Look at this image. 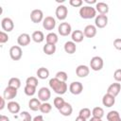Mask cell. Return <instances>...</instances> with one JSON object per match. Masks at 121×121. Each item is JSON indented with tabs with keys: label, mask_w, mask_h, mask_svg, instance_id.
I'll list each match as a JSON object with an SVG mask.
<instances>
[{
	"label": "cell",
	"mask_w": 121,
	"mask_h": 121,
	"mask_svg": "<svg viewBox=\"0 0 121 121\" xmlns=\"http://www.w3.org/2000/svg\"><path fill=\"white\" fill-rule=\"evenodd\" d=\"M49 86H50V88H51L56 94L60 95H63V94H65L66 91H67V88H68L66 82L60 81V80L58 79L57 78H51V79L49 80Z\"/></svg>",
	"instance_id": "6da1fadb"
},
{
	"label": "cell",
	"mask_w": 121,
	"mask_h": 121,
	"mask_svg": "<svg viewBox=\"0 0 121 121\" xmlns=\"http://www.w3.org/2000/svg\"><path fill=\"white\" fill-rule=\"evenodd\" d=\"M79 16L82 19H92L95 18L96 10L92 6H83L79 9Z\"/></svg>",
	"instance_id": "7a4b0ae2"
},
{
	"label": "cell",
	"mask_w": 121,
	"mask_h": 121,
	"mask_svg": "<svg viewBox=\"0 0 121 121\" xmlns=\"http://www.w3.org/2000/svg\"><path fill=\"white\" fill-rule=\"evenodd\" d=\"M103 65H104V62L101 57L95 56L90 60V67L94 71H100L103 68Z\"/></svg>",
	"instance_id": "3957f363"
},
{
	"label": "cell",
	"mask_w": 121,
	"mask_h": 121,
	"mask_svg": "<svg viewBox=\"0 0 121 121\" xmlns=\"http://www.w3.org/2000/svg\"><path fill=\"white\" fill-rule=\"evenodd\" d=\"M58 32L60 36H68L72 32V26L67 22H62L58 26Z\"/></svg>",
	"instance_id": "277c9868"
},
{
	"label": "cell",
	"mask_w": 121,
	"mask_h": 121,
	"mask_svg": "<svg viewBox=\"0 0 121 121\" xmlns=\"http://www.w3.org/2000/svg\"><path fill=\"white\" fill-rule=\"evenodd\" d=\"M23 56V51L21 46L19 45H13L9 48V57L13 60H19Z\"/></svg>",
	"instance_id": "5b68a950"
},
{
	"label": "cell",
	"mask_w": 121,
	"mask_h": 121,
	"mask_svg": "<svg viewBox=\"0 0 121 121\" xmlns=\"http://www.w3.org/2000/svg\"><path fill=\"white\" fill-rule=\"evenodd\" d=\"M56 17L60 20V21H63L67 18L68 15V9L64 6V5H60L57 7L56 11H55Z\"/></svg>",
	"instance_id": "8992f818"
},
{
	"label": "cell",
	"mask_w": 121,
	"mask_h": 121,
	"mask_svg": "<svg viewBox=\"0 0 121 121\" xmlns=\"http://www.w3.org/2000/svg\"><path fill=\"white\" fill-rule=\"evenodd\" d=\"M51 97V92L47 87H42L38 91V98L43 102H47Z\"/></svg>",
	"instance_id": "52a82bcc"
},
{
	"label": "cell",
	"mask_w": 121,
	"mask_h": 121,
	"mask_svg": "<svg viewBox=\"0 0 121 121\" xmlns=\"http://www.w3.org/2000/svg\"><path fill=\"white\" fill-rule=\"evenodd\" d=\"M56 26V20L52 16H46L43 21V27L45 30H53Z\"/></svg>",
	"instance_id": "ba28073f"
},
{
	"label": "cell",
	"mask_w": 121,
	"mask_h": 121,
	"mask_svg": "<svg viewBox=\"0 0 121 121\" xmlns=\"http://www.w3.org/2000/svg\"><path fill=\"white\" fill-rule=\"evenodd\" d=\"M1 26L5 32H10L14 28V23L10 18L5 17L1 21Z\"/></svg>",
	"instance_id": "9c48e42d"
},
{
	"label": "cell",
	"mask_w": 121,
	"mask_h": 121,
	"mask_svg": "<svg viewBox=\"0 0 121 121\" xmlns=\"http://www.w3.org/2000/svg\"><path fill=\"white\" fill-rule=\"evenodd\" d=\"M69 91L71 94L73 95H79L82 93L83 91V85L81 82L79 81H73L70 85H69Z\"/></svg>",
	"instance_id": "30bf717a"
},
{
	"label": "cell",
	"mask_w": 121,
	"mask_h": 121,
	"mask_svg": "<svg viewBox=\"0 0 121 121\" xmlns=\"http://www.w3.org/2000/svg\"><path fill=\"white\" fill-rule=\"evenodd\" d=\"M17 90L18 89L13 88V87H10V86L6 87V89L4 90V93H3L4 98L6 100H12L17 95Z\"/></svg>",
	"instance_id": "8fae6325"
},
{
	"label": "cell",
	"mask_w": 121,
	"mask_h": 121,
	"mask_svg": "<svg viewBox=\"0 0 121 121\" xmlns=\"http://www.w3.org/2000/svg\"><path fill=\"white\" fill-rule=\"evenodd\" d=\"M43 13L41 9H33L30 13V20L34 23V24H38L41 23L42 21H43Z\"/></svg>",
	"instance_id": "7c38bea8"
},
{
	"label": "cell",
	"mask_w": 121,
	"mask_h": 121,
	"mask_svg": "<svg viewBox=\"0 0 121 121\" xmlns=\"http://www.w3.org/2000/svg\"><path fill=\"white\" fill-rule=\"evenodd\" d=\"M95 25L98 28L105 27L108 25V17H107V15H103V14L96 15L95 19Z\"/></svg>",
	"instance_id": "4fadbf2b"
},
{
	"label": "cell",
	"mask_w": 121,
	"mask_h": 121,
	"mask_svg": "<svg viewBox=\"0 0 121 121\" xmlns=\"http://www.w3.org/2000/svg\"><path fill=\"white\" fill-rule=\"evenodd\" d=\"M121 91V84L120 83H117V82H114V83H112L109 87H108V90H107V94L109 95H112V96H116L119 95Z\"/></svg>",
	"instance_id": "5bb4252c"
},
{
	"label": "cell",
	"mask_w": 121,
	"mask_h": 121,
	"mask_svg": "<svg viewBox=\"0 0 121 121\" xmlns=\"http://www.w3.org/2000/svg\"><path fill=\"white\" fill-rule=\"evenodd\" d=\"M96 26H94V25H88L85 26L84 30H83V34H84V37L86 38H94L95 35H96Z\"/></svg>",
	"instance_id": "9a60e30c"
},
{
	"label": "cell",
	"mask_w": 121,
	"mask_h": 121,
	"mask_svg": "<svg viewBox=\"0 0 121 121\" xmlns=\"http://www.w3.org/2000/svg\"><path fill=\"white\" fill-rule=\"evenodd\" d=\"M90 73V68L87 65L80 64L76 68V74L78 78H86Z\"/></svg>",
	"instance_id": "2e32d148"
},
{
	"label": "cell",
	"mask_w": 121,
	"mask_h": 121,
	"mask_svg": "<svg viewBox=\"0 0 121 121\" xmlns=\"http://www.w3.org/2000/svg\"><path fill=\"white\" fill-rule=\"evenodd\" d=\"M115 103V97L112 96V95H109V94H105L102 97V104L107 107V108H111L114 105Z\"/></svg>",
	"instance_id": "e0dca14e"
},
{
	"label": "cell",
	"mask_w": 121,
	"mask_h": 121,
	"mask_svg": "<svg viewBox=\"0 0 121 121\" xmlns=\"http://www.w3.org/2000/svg\"><path fill=\"white\" fill-rule=\"evenodd\" d=\"M17 43L19 46H26L30 43V36L27 33H22L17 38Z\"/></svg>",
	"instance_id": "ac0fdd59"
},
{
	"label": "cell",
	"mask_w": 121,
	"mask_h": 121,
	"mask_svg": "<svg viewBox=\"0 0 121 121\" xmlns=\"http://www.w3.org/2000/svg\"><path fill=\"white\" fill-rule=\"evenodd\" d=\"M95 10L99 12V14L106 15L109 12V6L104 2H97L95 4Z\"/></svg>",
	"instance_id": "d6986e66"
},
{
	"label": "cell",
	"mask_w": 121,
	"mask_h": 121,
	"mask_svg": "<svg viewBox=\"0 0 121 121\" xmlns=\"http://www.w3.org/2000/svg\"><path fill=\"white\" fill-rule=\"evenodd\" d=\"M71 38H72V41L74 43H80V42H82L83 41V38H84L83 31L79 30V29L74 30L71 33Z\"/></svg>",
	"instance_id": "ffe728a7"
},
{
	"label": "cell",
	"mask_w": 121,
	"mask_h": 121,
	"mask_svg": "<svg viewBox=\"0 0 121 121\" xmlns=\"http://www.w3.org/2000/svg\"><path fill=\"white\" fill-rule=\"evenodd\" d=\"M59 112H60V113L61 115H63V116H69V115H71L72 112H73V108H72V106H71L70 103L65 102L64 105L59 110Z\"/></svg>",
	"instance_id": "44dd1931"
},
{
	"label": "cell",
	"mask_w": 121,
	"mask_h": 121,
	"mask_svg": "<svg viewBox=\"0 0 121 121\" xmlns=\"http://www.w3.org/2000/svg\"><path fill=\"white\" fill-rule=\"evenodd\" d=\"M41 105H42V103H41V100L39 99V98H31L29 101H28V107H29V109L31 110V111H34V112H36V111H40V108H41Z\"/></svg>",
	"instance_id": "7402d4cb"
},
{
	"label": "cell",
	"mask_w": 121,
	"mask_h": 121,
	"mask_svg": "<svg viewBox=\"0 0 121 121\" xmlns=\"http://www.w3.org/2000/svg\"><path fill=\"white\" fill-rule=\"evenodd\" d=\"M8 110L10 113H18L20 112V104L16 101H9L8 102Z\"/></svg>",
	"instance_id": "603a6c76"
},
{
	"label": "cell",
	"mask_w": 121,
	"mask_h": 121,
	"mask_svg": "<svg viewBox=\"0 0 121 121\" xmlns=\"http://www.w3.org/2000/svg\"><path fill=\"white\" fill-rule=\"evenodd\" d=\"M77 50V45L76 43L73 41H68L64 43V51L68 54H74Z\"/></svg>",
	"instance_id": "cb8c5ba5"
},
{
	"label": "cell",
	"mask_w": 121,
	"mask_h": 121,
	"mask_svg": "<svg viewBox=\"0 0 121 121\" xmlns=\"http://www.w3.org/2000/svg\"><path fill=\"white\" fill-rule=\"evenodd\" d=\"M31 39H32L35 43H41L42 42H43V40H44L45 38H44V35H43V33L42 31H40V30H36V31H34V32L32 33V35H31Z\"/></svg>",
	"instance_id": "d4e9b609"
},
{
	"label": "cell",
	"mask_w": 121,
	"mask_h": 121,
	"mask_svg": "<svg viewBox=\"0 0 121 121\" xmlns=\"http://www.w3.org/2000/svg\"><path fill=\"white\" fill-rule=\"evenodd\" d=\"M58 35L55 33V32H49L46 36H45V41H46V43H49V44H55L58 43Z\"/></svg>",
	"instance_id": "484cf974"
},
{
	"label": "cell",
	"mask_w": 121,
	"mask_h": 121,
	"mask_svg": "<svg viewBox=\"0 0 121 121\" xmlns=\"http://www.w3.org/2000/svg\"><path fill=\"white\" fill-rule=\"evenodd\" d=\"M37 77L40 79H46L49 77V70L45 67H40L37 70Z\"/></svg>",
	"instance_id": "4316f807"
},
{
	"label": "cell",
	"mask_w": 121,
	"mask_h": 121,
	"mask_svg": "<svg viewBox=\"0 0 121 121\" xmlns=\"http://www.w3.org/2000/svg\"><path fill=\"white\" fill-rule=\"evenodd\" d=\"M108 121H121V116L117 111H111L107 113Z\"/></svg>",
	"instance_id": "83f0119b"
},
{
	"label": "cell",
	"mask_w": 121,
	"mask_h": 121,
	"mask_svg": "<svg viewBox=\"0 0 121 121\" xmlns=\"http://www.w3.org/2000/svg\"><path fill=\"white\" fill-rule=\"evenodd\" d=\"M43 53H45L46 55L50 56L53 55L56 52V45L55 44H49V43H45L43 47Z\"/></svg>",
	"instance_id": "f1b7e54d"
},
{
	"label": "cell",
	"mask_w": 121,
	"mask_h": 121,
	"mask_svg": "<svg viewBox=\"0 0 121 121\" xmlns=\"http://www.w3.org/2000/svg\"><path fill=\"white\" fill-rule=\"evenodd\" d=\"M8 86L19 89L21 87V80L18 78H9V80L8 82Z\"/></svg>",
	"instance_id": "f546056e"
},
{
	"label": "cell",
	"mask_w": 121,
	"mask_h": 121,
	"mask_svg": "<svg viewBox=\"0 0 121 121\" xmlns=\"http://www.w3.org/2000/svg\"><path fill=\"white\" fill-rule=\"evenodd\" d=\"M92 115L95 117H98V118H102L104 115V110L101 107H95L92 111Z\"/></svg>",
	"instance_id": "4dcf8cb0"
},
{
	"label": "cell",
	"mask_w": 121,
	"mask_h": 121,
	"mask_svg": "<svg viewBox=\"0 0 121 121\" xmlns=\"http://www.w3.org/2000/svg\"><path fill=\"white\" fill-rule=\"evenodd\" d=\"M52 110V106L50 103L48 102H43L42 105H41V108H40V111L42 113H49Z\"/></svg>",
	"instance_id": "1f68e13d"
},
{
	"label": "cell",
	"mask_w": 121,
	"mask_h": 121,
	"mask_svg": "<svg viewBox=\"0 0 121 121\" xmlns=\"http://www.w3.org/2000/svg\"><path fill=\"white\" fill-rule=\"evenodd\" d=\"M24 92L26 95L28 96H33L36 93V87H33V86H29V85H26L25 88H24Z\"/></svg>",
	"instance_id": "d6a6232c"
},
{
	"label": "cell",
	"mask_w": 121,
	"mask_h": 121,
	"mask_svg": "<svg viewBox=\"0 0 121 121\" xmlns=\"http://www.w3.org/2000/svg\"><path fill=\"white\" fill-rule=\"evenodd\" d=\"M53 103H54V106H55L58 110H60V109L64 105L65 101H64V99H63L61 96H57V97L54 98Z\"/></svg>",
	"instance_id": "836d02e7"
},
{
	"label": "cell",
	"mask_w": 121,
	"mask_h": 121,
	"mask_svg": "<svg viewBox=\"0 0 121 121\" xmlns=\"http://www.w3.org/2000/svg\"><path fill=\"white\" fill-rule=\"evenodd\" d=\"M39 84L38 78L36 77H29L26 78V85H29V86H33V87H37Z\"/></svg>",
	"instance_id": "e575fe53"
},
{
	"label": "cell",
	"mask_w": 121,
	"mask_h": 121,
	"mask_svg": "<svg viewBox=\"0 0 121 121\" xmlns=\"http://www.w3.org/2000/svg\"><path fill=\"white\" fill-rule=\"evenodd\" d=\"M91 111H90V109H88V108H82L80 111H79V112H78V115L79 116H82V117H84L85 119H89L90 117H91Z\"/></svg>",
	"instance_id": "d590c367"
},
{
	"label": "cell",
	"mask_w": 121,
	"mask_h": 121,
	"mask_svg": "<svg viewBox=\"0 0 121 121\" xmlns=\"http://www.w3.org/2000/svg\"><path fill=\"white\" fill-rule=\"evenodd\" d=\"M55 78H57L60 79V81L66 82V80L68 79V75H67V73L64 72V71H59V72H57Z\"/></svg>",
	"instance_id": "8d00e7d4"
},
{
	"label": "cell",
	"mask_w": 121,
	"mask_h": 121,
	"mask_svg": "<svg viewBox=\"0 0 121 121\" xmlns=\"http://www.w3.org/2000/svg\"><path fill=\"white\" fill-rule=\"evenodd\" d=\"M20 118H21L20 121H32L33 120L31 115H30V113L26 112V111H24V112H22L20 113Z\"/></svg>",
	"instance_id": "74e56055"
},
{
	"label": "cell",
	"mask_w": 121,
	"mask_h": 121,
	"mask_svg": "<svg viewBox=\"0 0 121 121\" xmlns=\"http://www.w3.org/2000/svg\"><path fill=\"white\" fill-rule=\"evenodd\" d=\"M9 35L5 32V31H1L0 32V43H5L9 41Z\"/></svg>",
	"instance_id": "f35d334b"
},
{
	"label": "cell",
	"mask_w": 121,
	"mask_h": 121,
	"mask_svg": "<svg viewBox=\"0 0 121 121\" xmlns=\"http://www.w3.org/2000/svg\"><path fill=\"white\" fill-rule=\"evenodd\" d=\"M69 4L74 7V8H78V7H81L82 4H83V1L82 0H70L69 1Z\"/></svg>",
	"instance_id": "ab89813d"
},
{
	"label": "cell",
	"mask_w": 121,
	"mask_h": 121,
	"mask_svg": "<svg viewBox=\"0 0 121 121\" xmlns=\"http://www.w3.org/2000/svg\"><path fill=\"white\" fill-rule=\"evenodd\" d=\"M113 78L117 82H121V69H116L113 73Z\"/></svg>",
	"instance_id": "60d3db41"
},
{
	"label": "cell",
	"mask_w": 121,
	"mask_h": 121,
	"mask_svg": "<svg viewBox=\"0 0 121 121\" xmlns=\"http://www.w3.org/2000/svg\"><path fill=\"white\" fill-rule=\"evenodd\" d=\"M113 46L115 49L117 50H121V39L120 38H116L113 41Z\"/></svg>",
	"instance_id": "b9f144b4"
},
{
	"label": "cell",
	"mask_w": 121,
	"mask_h": 121,
	"mask_svg": "<svg viewBox=\"0 0 121 121\" xmlns=\"http://www.w3.org/2000/svg\"><path fill=\"white\" fill-rule=\"evenodd\" d=\"M0 100H1V105H0V110L2 111L4 108H5V106H6V99L4 98V96H2V97H0Z\"/></svg>",
	"instance_id": "7bdbcfd3"
},
{
	"label": "cell",
	"mask_w": 121,
	"mask_h": 121,
	"mask_svg": "<svg viewBox=\"0 0 121 121\" xmlns=\"http://www.w3.org/2000/svg\"><path fill=\"white\" fill-rule=\"evenodd\" d=\"M32 121H44V120H43V115H37V116H35V117L33 118Z\"/></svg>",
	"instance_id": "ee69618b"
},
{
	"label": "cell",
	"mask_w": 121,
	"mask_h": 121,
	"mask_svg": "<svg viewBox=\"0 0 121 121\" xmlns=\"http://www.w3.org/2000/svg\"><path fill=\"white\" fill-rule=\"evenodd\" d=\"M0 121H9V118L6 115H0Z\"/></svg>",
	"instance_id": "f6af8a7d"
},
{
	"label": "cell",
	"mask_w": 121,
	"mask_h": 121,
	"mask_svg": "<svg viewBox=\"0 0 121 121\" xmlns=\"http://www.w3.org/2000/svg\"><path fill=\"white\" fill-rule=\"evenodd\" d=\"M86 120H87V119H85L84 117H82V116H79V115H78V116L76 118V120H75V121H86Z\"/></svg>",
	"instance_id": "bcb514c9"
},
{
	"label": "cell",
	"mask_w": 121,
	"mask_h": 121,
	"mask_svg": "<svg viewBox=\"0 0 121 121\" xmlns=\"http://www.w3.org/2000/svg\"><path fill=\"white\" fill-rule=\"evenodd\" d=\"M89 121H102V119H101V118H98V117L93 116V117H91V119H90Z\"/></svg>",
	"instance_id": "7dc6e473"
},
{
	"label": "cell",
	"mask_w": 121,
	"mask_h": 121,
	"mask_svg": "<svg viewBox=\"0 0 121 121\" xmlns=\"http://www.w3.org/2000/svg\"><path fill=\"white\" fill-rule=\"evenodd\" d=\"M85 2H86L87 4H91V5H92V4H96V3H97L95 0H91V1H90V0H85Z\"/></svg>",
	"instance_id": "c3c4849f"
}]
</instances>
